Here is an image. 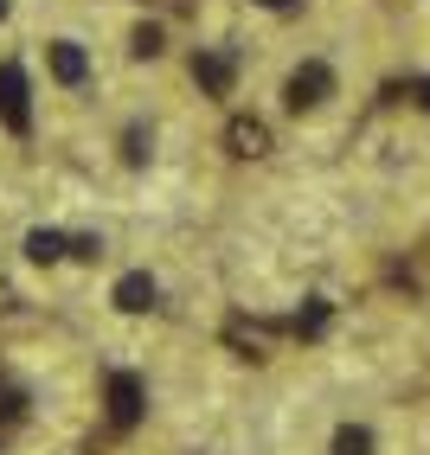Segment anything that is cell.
<instances>
[{"label": "cell", "instance_id": "cell-9", "mask_svg": "<svg viewBox=\"0 0 430 455\" xmlns=\"http://www.w3.org/2000/svg\"><path fill=\"white\" fill-rule=\"evenodd\" d=\"M379 436H373V423H341L334 430V455H373Z\"/></svg>", "mask_w": 430, "mask_h": 455}, {"label": "cell", "instance_id": "cell-3", "mask_svg": "<svg viewBox=\"0 0 430 455\" xmlns=\"http://www.w3.org/2000/svg\"><path fill=\"white\" fill-rule=\"evenodd\" d=\"M110 301H116V315H155L161 308V283L148 276V269H122Z\"/></svg>", "mask_w": 430, "mask_h": 455}, {"label": "cell", "instance_id": "cell-7", "mask_svg": "<svg viewBox=\"0 0 430 455\" xmlns=\"http://www.w3.org/2000/svg\"><path fill=\"white\" fill-rule=\"evenodd\" d=\"M167 58V26L161 20H135L129 26V65H161Z\"/></svg>", "mask_w": 430, "mask_h": 455}, {"label": "cell", "instance_id": "cell-5", "mask_svg": "<svg viewBox=\"0 0 430 455\" xmlns=\"http://www.w3.org/2000/svg\"><path fill=\"white\" fill-rule=\"evenodd\" d=\"M225 148L238 161H264L270 155V123H264V116H231V123H225Z\"/></svg>", "mask_w": 430, "mask_h": 455}, {"label": "cell", "instance_id": "cell-10", "mask_svg": "<svg viewBox=\"0 0 430 455\" xmlns=\"http://www.w3.org/2000/svg\"><path fill=\"white\" fill-rule=\"evenodd\" d=\"M26 257H33V263H58V257H65V231H26Z\"/></svg>", "mask_w": 430, "mask_h": 455}, {"label": "cell", "instance_id": "cell-4", "mask_svg": "<svg viewBox=\"0 0 430 455\" xmlns=\"http://www.w3.org/2000/svg\"><path fill=\"white\" fill-rule=\"evenodd\" d=\"M116 161L129 167V173H142L148 161H155V123H148V116H129V123H122V135H116Z\"/></svg>", "mask_w": 430, "mask_h": 455}, {"label": "cell", "instance_id": "cell-14", "mask_svg": "<svg viewBox=\"0 0 430 455\" xmlns=\"http://www.w3.org/2000/svg\"><path fill=\"white\" fill-rule=\"evenodd\" d=\"M424 109H430V84H424Z\"/></svg>", "mask_w": 430, "mask_h": 455}, {"label": "cell", "instance_id": "cell-12", "mask_svg": "<svg viewBox=\"0 0 430 455\" xmlns=\"http://www.w3.org/2000/svg\"><path fill=\"white\" fill-rule=\"evenodd\" d=\"M264 7H276V13H289V7H296V0H264Z\"/></svg>", "mask_w": 430, "mask_h": 455}, {"label": "cell", "instance_id": "cell-13", "mask_svg": "<svg viewBox=\"0 0 430 455\" xmlns=\"http://www.w3.org/2000/svg\"><path fill=\"white\" fill-rule=\"evenodd\" d=\"M7 20H13V0H0V26H7Z\"/></svg>", "mask_w": 430, "mask_h": 455}, {"label": "cell", "instance_id": "cell-2", "mask_svg": "<svg viewBox=\"0 0 430 455\" xmlns=\"http://www.w3.org/2000/svg\"><path fill=\"white\" fill-rule=\"evenodd\" d=\"M45 77H52L58 90H84L90 77H97V58H90L84 39L58 33V39H45Z\"/></svg>", "mask_w": 430, "mask_h": 455}, {"label": "cell", "instance_id": "cell-1", "mask_svg": "<svg viewBox=\"0 0 430 455\" xmlns=\"http://www.w3.org/2000/svg\"><path fill=\"white\" fill-rule=\"evenodd\" d=\"M334 90H341V77H334L328 58H302V65L283 77V109L289 116H315V109H328Z\"/></svg>", "mask_w": 430, "mask_h": 455}, {"label": "cell", "instance_id": "cell-6", "mask_svg": "<svg viewBox=\"0 0 430 455\" xmlns=\"http://www.w3.org/2000/svg\"><path fill=\"white\" fill-rule=\"evenodd\" d=\"M231 77H238V65L225 52H193V84L206 97H231Z\"/></svg>", "mask_w": 430, "mask_h": 455}, {"label": "cell", "instance_id": "cell-8", "mask_svg": "<svg viewBox=\"0 0 430 455\" xmlns=\"http://www.w3.org/2000/svg\"><path fill=\"white\" fill-rule=\"evenodd\" d=\"M0 116L13 129H26V71L20 65H0Z\"/></svg>", "mask_w": 430, "mask_h": 455}, {"label": "cell", "instance_id": "cell-11", "mask_svg": "<svg viewBox=\"0 0 430 455\" xmlns=\"http://www.w3.org/2000/svg\"><path fill=\"white\" fill-rule=\"evenodd\" d=\"M110 398H116V423H129V417L142 411V391H135V379H116V385H110Z\"/></svg>", "mask_w": 430, "mask_h": 455}]
</instances>
